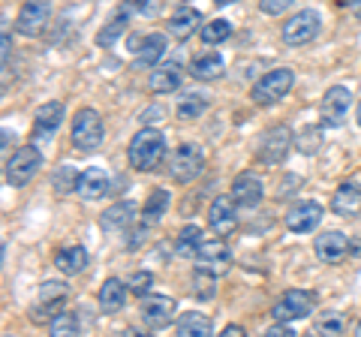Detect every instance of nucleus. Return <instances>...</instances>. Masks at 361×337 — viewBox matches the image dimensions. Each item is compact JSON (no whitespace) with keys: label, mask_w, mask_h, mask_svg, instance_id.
Here are the masks:
<instances>
[{"label":"nucleus","mask_w":361,"mask_h":337,"mask_svg":"<svg viewBox=\"0 0 361 337\" xmlns=\"http://www.w3.org/2000/svg\"><path fill=\"white\" fill-rule=\"evenodd\" d=\"M226 4H232V0H217V6H226Z\"/></svg>","instance_id":"obj_49"},{"label":"nucleus","mask_w":361,"mask_h":337,"mask_svg":"<svg viewBox=\"0 0 361 337\" xmlns=\"http://www.w3.org/2000/svg\"><path fill=\"white\" fill-rule=\"evenodd\" d=\"M223 334H226V337H241V334H244V329H241V325H226Z\"/></svg>","instance_id":"obj_45"},{"label":"nucleus","mask_w":361,"mask_h":337,"mask_svg":"<svg viewBox=\"0 0 361 337\" xmlns=\"http://www.w3.org/2000/svg\"><path fill=\"white\" fill-rule=\"evenodd\" d=\"M109 190H111V178H109L106 168H97V166L85 168L75 181V193L82 199H103Z\"/></svg>","instance_id":"obj_22"},{"label":"nucleus","mask_w":361,"mask_h":337,"mask_svg":"<svg viewBox=\"0 0 361 337\" xmlns=\"http://www.w3.org/2000/svg\"><path fill=\"white\" fill-rule=\"evenodd\" d=\"M49 331L61 337V334H78L82 329H78V317L73 310H61V313H54V317H51Z\"/></svg>","instance_id":"obj_35"},{"label":"nucleus","mask_w":361,"mask_h":337,"mask_svg":"<svg viewBox=\"0 0 361 337\" xmlns=\"http://www.w3.org/2000/svg\"><path fill=\"white\" fill-rule=\"evenodd\" d=\"M175 329L180 337H199V334H211L214 325H211V317H205L202 310H187L184 317L178 319Z\"/></svg>","instance_id":"obj_30"},{"label":"nucleus","mask_w":361,"mask_h":337,"mask_svg":"<svg viewBox=\"0 0 361 337\" xmlns=\"http://www.w3.org/2000/svg\"><path fill=\"white\" fill-rule=\"evenodd\" d=\"M331 214L337 217H358L361 214V184L343 181L331 196Z\"/></svg>","instance_id":"obj_20"},{"label":"nucleus","mask_w":361,"mask_h":337,"mask_svg":"<svg viewBox=\"0 0 361 337\" xmlns=\"http://www.w3.org/2000/svg\"><path fill=\"white\" fill-rule=\"evenodd\" d=\"M196 262L199 268H205V271L211 274H229V268H232V250H229V244L223 241V235L220 238H211L199 247V253H196Z\"/></svg>","instance_id":"obj_12"},{"label":"nucleus","mask_w":361,"mask_h":337,"mask_svg":"<svg viewBox=\"0 0 361 337\" xmlns=\"http://www.w3.org/2000/svg\"><path fill=\"white\" fill-rule=\"evenodd\" d=\"M313 253H316V259L319 262H341L343 256L349 253V238L343 232H337V229H329V232H322V235H316V241H313Z\"/></svg>","instance_id":"obj_18"},{"label":"nucleus","mask_w":361,"mask_h":337,"mask_svg":"<svg viewBox=\"0 0 361 337\" xmlns=\"http://www.w3.org/2000/svg\"><path fill=\"white\" fill-rule=\"evenodd\" d=\"M292 4H295V0H259V9H262L265 16H280V13H286Z\"/></svg>","instance_id":"obj_40"},{"label":"nucleus","mask_w":361,"mask_h":337,"mask_svg":"<svg viewBox=\"0 0 361 337\" xmlns=\"http://www.w3.org/2000/svg\"><path fill=\"white\" fill-rule=\"evenodd\" d=\"M355 334H358V337H361V319H358V325H355Z\"/></svg>","instance_id":"obj_50"},{"label":"nucleus","mask_w":361,"mask_h":337,"mask_svg":"<svg viewBox=\"0 0 361 337\" xmlns=\"http://www.w3.org/2000/svg\"><path fill=\"white\" fill-rule=\"evenodd\" d=\"M166 37L163 33H133L130 37V54L139 66H157V61L166 54Z\"/></svg>","instance_id":"obj_10"},{"label":"nucleus","mask_w":361,"mask_h":337,"mask_svg":"<svg viewBox=\"0 0 361 337\" xmlns=\"http://www.w3.org/2000/svg\"><path fill=\"white\" fill-rule=\"evenodd\" d=\"M75 181H78V175L70 166H61V172H54V190H58V193H70V190H75Z\"/></svg>","instance_id":"obj_38"},{"label":"nucleus","mask_w":361,"mask_h":337,"mask_svg":"<svg viewBox=\"0 0 361 337\" xmlns=\"http://www.w3.org/2000/svg\"><path fill=\"white\" fill-rule=\"evenodd\" d=\"M322 214L325 211H322L319 202H313V199L298 202V205H292L289 214H286V229L295 232V235H307V232H313L316 226H319Z\"/></svg>","instance_id":"obj_15"},{"label":"nucleus","mask_w":361,"mask_h":337,"mask_svg":"<svg viewBox=\"0 0 361 337\" xmlns=\"http://www.w3.org/2000/svg\"><path fill=\"white\" fill-rule=\"evenodd\" d=\"M226 63L217 51H208V54H196L193 61H190V75L199 78V82H217L223 75Z\"/></svg>","instance_id":"obj_26"},{"label":"nucleus","mask_w":361,"mask_h":337,"mask_svg":"<svg viewBox=\"0 0 361 337\" xmlns=\"http://www.w3.org/2000/svg\"><path fill=\"white\" fill-rule=\"evenodd\" d=\"M211 106V99L202 94V91H190V94H180V103H178V118L180 121H196L202 111Z\"/></svg>","instance_id":"obj_32"},{"label":"nucleus","mask_w":361,"mask_h":337,"mask_svg":"<svg viewBox=\"0 0 361 337\" xmlns=\"http://www.w3.org/2000/svg\"><path fill=\"white\" fill-rule=\"evenodd\" d=\"M127 157H130V166L135 172H151V168L160 166L163 157H166V136L154 127H142L133 136Z\"/></svg>","instance_id":"obj_1"},{"label":"nucleus","mask_w":361,"mask_h":337,"mask_svg":"<svg viewBox=\"0 0 361 337\" xmlns=\"http://www.w3.org/2000/svg\"><path fill=\"white\" fill-rule=\"evenodd\" d=\"M199 21H202V16H199V9H193V6H184V9H178V13L169 18V33H172L175 39H190L196 33V27H199Z\"/></svg>","instance_id":"obj_27"},{"label":"nucleus","mask_w":361,"mask_h":337,"mask_svg":"<svg viewBox=\"0 0 361 337\" xmlns=\"http://www.w3.org/2000/svg\"><path fill=\"white\" fill-rule=\"evenodd\" d=\"M135 220H139V208H135L133 202H115L109 211L99 214V229L103 232H123V229H130Z\"/></svg>","instance_id":"obj_21"},{"label":"nucleus","mask_w":361,"mask_h":337,"mask_svg":"<svg viewBox=\"0 0 361 337\" xmlns=\"http://www.w3.org/2000/svg\"><path fill=\"white\" fill-rule=\"evenodd\" d=\"M349 256H361V235L349 238Z\"/></svg>","instance_id":"obj_44"},{"label":"nucleus","mask_w":361,"mask_h":337,"mask_svg":"<svg viewBox=\"0 0 361 337\" xmlns=\"http://www.w3.org/2000/svg\"><path fill=\"white\" fill-rule=\"evenodd\" d=\"M349 106H353V94L343 85H331L322 97V127H343V121L349 115Z\"/></svg>","instance_id":"obj_11"},{"label":"nucleus","mask_w":361,"mask_h":337,"mask_svg":"<svg viewBox=\"0 0 361 337\" xmlns=\"http://www.w3.org/2000/svg\"><path fill=\"white\" fill-rule=\"evenodd\" d=\"M319 139H322V130L319 127H310V130H304L301 136H298V148L304 154H316V151H319Z\"/></svg>","instance_id":"obj_39"},{"label":"nucleus","mask_w":361,"mask_h":337,"mask_svg":"<svg viewBox=\"0 0 361 337\" xmlns=\"http://www.w3.org/2000/svg\"><path fill=\"white\" fill-rule=\"evenodd\" d=\"M353 13H355V16H358V18H361V0H358V4H355V6H353Z\"/></svg>","instance_id":"obj_46"},{"label":"nucleus","mask_w":361,"mask_h":337,"mask_svg":"<svg viewBox=\"0 0 361 337\" xmlns=\"http://www.w3.org/2000/svg\"><path fill=\"white\" fill-rule=\"evenodd\" d=\"M63 103H42L37 109V115H33V130H30V136L33 142H45V139H51L54 133L61 130V123H63Z\"/></svg>","instance_id":"obj_17"},{"label":"nucleus","mask_w":361,"mask_h":337,"mask_svg":"<svg viewBox=\"0 0 361 337\" xmlns=\"http://www.w3.org/2000/svg\"><path fill=\"white\" fill-rule=\"evenodd\" d=\"M343 329H346V322H343V317L337 310H331V313H325V317L316 322V334L319 331H325V334H343Z\"/></svg>","instance_id":"obj_36"},{"label":"nucleus","mask_w":361,"mask_h":337,"mask_svg":"<svg viewBox=\"0 0 361 337\" xmlns=\"http://www.w3.org/2000/svg\"><path fill=\"white\" fill-rule=\"evenodd\" d=\"M214 280H217V274H211V271H205V268L196 265V271H193V295L199 301H211L214 295H217V286H214Z\"/></svg>","instance_id":"obj_33"},{"label":"nucleus","mask_w":361,"mask_h":337,"mask_svg":"<svg viewBox=\"0 0 361 337\" xmlns=\"http://www.w3.org/2000/svg\"><path fill=\"white\" fill-rule=\"evenodd\" d=\"M180 82H184V66H180L178 61H166L151 73L148 87L154 94H172L180 87Z\"/></svg>","instance_id":"obj_23"},{"label":"nucleus","mask_w":361,"mask_h":337,"mask_svg":"<svg viewBox=\"0 0 361 337\" xmlns=\"http://www.w3.org/2000/svg\"><path fill=\"white\" fill-rule=\"evenodd\" d=\"M202 244H205V232L199 226H184L175 241V250H178V256H184V259H196Z\"/></svg>","instance_id":"obj_31"},{"label":"nucleus","mask_w":361,"mask_h":337,"mask_svg":"<svg viewBox=\"0 0 361 337\" xmlns=\"http://www.w3.org/2000/svg\"><path fill=\"white\" fill-rule=\"evenodd\" d=\"M355 118H358V127H361V99H358V109H355Z\"/></svg>","instance_id":"obj_47"},{"label":"nucleus","mask_w":361,"mask_h":337,"mask_svg":"<svg viewBox=\"0 0 361 337\" xmlns=\"http://www.w3.org/2000/svg\"><path fill=\"white\" fill-rule=\"evenodd\" d=\"M166 208H169V190H154V193L145 199V205H142V217H139V223L142 226H148V229H154L157 223L163 220V214H166Z\"/></svg>","instance_id":"obj_28"},{"label":"nucleus","mask_w":361,"mask_h":337,"mask_svg":"<svg viewBox=\"0 0 361 337\" xmlns=\"http://www.w3.org/2000/svg\"><path fill=\"white\" fill-rule=\"evenodd\" d=\"M202 168H205V151H202V145L196 142H180L178 148L172 151L169 157V178H172L175 184H187L193 181V178L202 175Z\"/></svg>","instance_id":"obj_2"},{"label":"nucleus","mask_w":361,"mask_h":337,"mask_svg":"<svg viewBox=\"0 0 361 337\" xmlns=\"http://www.w3.org/2000/svg\"><path fill=\"white\" fill-rule=\"evenodd\" d=\"M90 262V256L82 244H73V247H63V250H58V256H54V268H58L61 274L66 277H75V274H82L85 268Z\"/></svg>","instance_id":"obj_25"},{"label":"nucleus","mask_w":361,"mask_h":337,"mask_svg":"<svg viewBox=\"0 0 361 337\" xmlns=\"http://www.w3.org/2000/svg\"><path fill=\"white\" fill-rule=\"evenodd\" d=\"M265 196V187H262V178L253 175V172H241L238 178L232 181V199L244 208H256Z\"/></svg>","instance_id":"obj_19"},{"label":"nucleus","mask_w":361,"mask_h":337,"mask_svg":"<svg viewBox=\"0 0 361 337\" xmlns=\"http://www.w3.org/2000/svg\"><path fill=\"white\" fill-rule=\"evenodd\" d=\"M130 13H133V9H130L127 4H123V6L118 9V13H115V18H111L109 25H106L103 30L97 33V46H99V49H109V46H115V42H118V37H121V33L127 30V25H130Z\"/></svg>","instance_id":"obj_29"},{"label":"nucleus","mask_w":361,"mask_h":337,"mask_svg":"<svg viewBox=\"0 0 361 337\" xmlns=\"http://www.w3.org/2000/svg\"><path fill=\"white\" fill-rule=\"evenodd\" d=\"M39 168H42V151L37 145H21V148L6 160V184L25 187L37 178Z\"/></svg>","instance_id":"obj_6"},{"label":"nucleus","mask_w":361,"mask_h":337,"mask_svg":"<svg viewBox=\"0 0 361 337\" xmlns=\"http://www.w3.org/2000/svg\"><path fill=\"white\" fill-rule=\"evenodd\" d=\"M265 334H268V337H277V334H280V337H289V334H295V331L289 329V322H274Z\"/></svg>","instance_id":"obj_41"},{"label":"nucleus","mask_w":361,"mask_h":337,"mask_svg":"<svg viewBox=\"0 0 361 337\" xmlns=\"http://www.w3.org/2000/svg\"><path fill=\"white\" fill-rule=\"evenodd\" d=\"M103 118L99 111L94 109H78L75 118H73V127H70V139H73V148L82 151V154H94L99 145H103Z\"/></svg>","instance_id":"obj_3"},{"label":"nucleus","mask_w":361,"mask_h":337,"mask_svg":"<svg viewBox=\"0 0 361 337\" xmlns=\"http://www.w3.org/2000/svg\"><path fill=\"white\" fill-rule=\"evenodd\" d=\"M175 298H169V295H148L145 298V305H142V322L148 325L151 331H160L166 329L169 322L175 319Z\"/></svg>","instance_id":"obj_16"},{"label":"nucleus","mask_w":361,"mask_h":337,"mask_svg":"<svg viewBox=\"0 0 361 337\" xmlns=\"http://www.w3.org/2000/svg\"><path fill=\"white\" fill-rule=\"evenodd\" d=\"M127 292H130V286L123 283V280L109 277L106 283L99 286V295H97L99 310H103V313H118V310H123V305H127Z\"/></svg>","instance_id":"obj_24"},{"label":"nucleus","mask_w":361,"mask_h":337,"mask_svg":"<svg viewBox=\"0 0 361 337\" xmlns=\"http://www.w3.org/2000/svg\"><path fill=\"white\" fill-rule=\"evenodd\" d=\"M313 310H316V292L313 289H289L274 301L271 317H274V322H295V319L310 317Z\"/></svg>","instance_id":"obj_7"},{"label":"nucleus","mask_w":361,"mask_h":337,"mask_svg":"<svg viewBox=\"0 0 361 337\" xmlns=\"http://www.w3.org/2000/svg\"><path fill=\"white\" fill-rule=\"evenodd\" d=\"M343 4H346V6H355V4H358V0H343Z\"/></svg>","instance_id":"obj_48"},{"label":"nucleus","mask_w":361,"mask_h":337,"mask_svg":"<svg viewBox=\"0 0 361 337\" xmlns=\"http://www.w3.org/2000/svg\"><path fill=\"white\" fill-rule=\"evenodd\" d=\"M160 118H163V109H160V106L142 111V123H154V121H160Z\"/></svg>","instance_id":"obj_43"},{"label":"nucleus","mask_w":361,"mask_h":337,"mask_svg":"<svg viewBox=\"0 0 361 337\" xmlns=\"http://www.w3.org/2000/svg\"><path fill=\"white\" fill-rule=\"evenodd\" d=\"M208 226L211 232H217V235H232L235 229H238V202L229 199V196H217L211 202V208H208Z\"/></svg>","instance_id":"obj_13"},{"label":"nucleus","mask_w":361,"mask_h":337,"mask_svg":"<svg viewBox=\"0 0 361 337\" xmlns=\"http://www.w3.org/2000/svg\"><path fill=\"white\" fill-rule=\"evenodd\" d=\"M49 16H51L49 0H25V6L18 9V18H16V30L21 37H37V33L45 27Z\"/></svg>","instance_id":"obj_14"},{"label":"nucleus","mask_w":361,"mask_h":337,"mask_svg":"<svg viewBox=\"0 0 361 337\" xmlns=\"http://www.w3.org/2000/svg\"><path fill=\"white\" fill-rule=\"evenodd\" d=\"M70 292H66V283L63 280H45L39 286V301L30 307V319L33 322H51L54 313H61Z\"/></svg>","instance_id":"obj_9"},{"label":"nucleus","mask_w":361,"mask_h":337,"mask_svg":"<svg viewBox=\"0 0 361 337\" xmlns=\"http://www.w3.org/2000/svg\"><path fill=\"white\" fill-rule=\"evenodd\" d=\"M292 85H295V73L286 70V66H277V70L265 73V75L253 85L250 97H253L256 106H274L277 99H283V97L292 91Z\"/></svg>","instance_id":"obj_5"},{"label":"nucleus","mask_w":361,"mask_h":337,"mask_svg":"<svg viewBox=\"0 0 361 337\" xmlns=\"http://www.w3.org/2000/svg\"><path fill=\"white\" fill-rule=\"evenodd\" d=\"M130 292L133 295H139V298H145L151 292V286H154V274L151 271H135L133 277H130Z\"/></svg>","instance_id":"obj_37"},{"label":"nucleus","mask_w":361,"mask_h":337,"mask_svg":"<svg viewBox=\"0 0 361 337\" xmlns=\"http://www.w3.org/2000/svg\"><path fill=\"white\" fill-rule=\"evenodd\" d=\"M229 37H232V25L226 18L205 21V27H202V42H205V46H217V42L229 39Z\"/></svg>","instance_id":"obj_34"},{"label":"nucleus","mask_w":361,"mask_h":337,"mask_svg":"<svg viewBox=\"0 0 361 337\" xmlns=\"http://www.w3.org/2000/svg\"><path fill=\"white\" fill-rule=\"evenodd\" d=\"M295 136H292V130L286 123H277V127L265 130L262 136H259V145H256V160L262 166H280L289 157V148Z\"/></svg>","instance_id":"obj_4"},{"label":"nucleus","mask_w":361,"mask_h":337,"mask_svg":"<svg viewBox=\"0 0 361 337\" xmlns=\"http://www.w3.org/2000/svg\"><path fill=\"white\" fill-rule=\"evenodd\" d=\"M123 4H127V6L133 9V13H148L154 0H123Z\"/></svg>","instance_id":"obj_42"},{"label":"nucleus","mask_w":361,"mask_h":337,"mask_svg":"<svg viewBox=\"0 0 361 337\" xmlns=\"http://www.w3.org/2000/svg\"><path fill=\"white\" fill-rule=\"evenodd\" d=\"M319 27H322L319 13H316V9H301V13H295L289 21H283V30H280V37H283L286 46L298 49V46H307L310 39H316Z\"/></svg>","instance_id":"obj_8"}]
</instances>
